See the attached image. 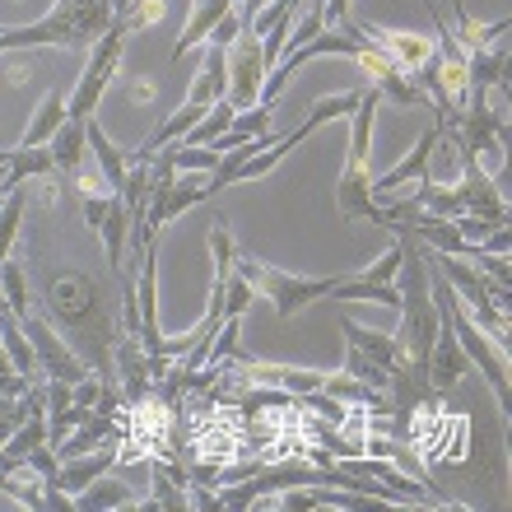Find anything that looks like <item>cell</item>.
I'll list each match as a JSON object with an SVG mask.
<instances>
[{
	"mask_svg": "<svg viewBox=\"0 0 512 512\" xmlns=\"http://www.w3.org/2000/svg\"><path fill=\"white\" fill-rule=\"evenodd\" d=\"M42 317L66 336V345L94 368L103 382H117V336L122 317L112 312V298L103 280L89 270H47L42 275Z\"/></svg>",
	"mask_w": 512,
	"mask_h": 512,
	"instance_id": "1",
	"label": "cell"
},
{
	"mask_svg": "<svg viewBox=\"0 0 512 512\" xmlns=\"http://www.w3.org/2000/svg\"><path fill=\"white\" fill-rule=\"evenodd\" d=\"M112 28V0H56L52 14L24 28H0V56L38 52V47H66L89 52Z\"/></svg>",
	"mask_w": 512,
	"mask_h": 512,
	"instance_id": "2",
	"label": "cell"
},
{
	"mask_svg": "<svg viewBox=\"0 0 512 512\" xmlns=\"http://www.w3.org/2000/svg\"><path fill=\"white\" fill-rule=\"evenodd\" d=\"M382 108V94L368 84L359 89V108L350 112V154H345V173L336 182V210L340 219L350 224V219H373L382 224V205L373 196V168H368V154H373V117Z\"/></svg>",
	"mask_w": 512,
	"mask_h": 512,
	"instance_id": "3",
	"label": "cell"
},
{
	"mask_svg": "<svg viewBox=\"0 0 512 512\" xmlns=\"http://www.w3.org/2000/svg\"><path fill=\"white\" fill-rule=\"evenodd\" d=\"M429 294H433V303L447 312V322H452V336H457L461 354H466V359H471V364L489 378V387H494V396H499V405H503V415H508V405H512V387H508V345H499V340L485 336V331L471 322L466 303H461L457 289L443 280V270L433 266V256H429Z\"/></svg>",
	"mask_w": 512,
	"mask_h": 512,
	"instance_id": "4",
	"label": "cell"
},
{
	"mask_svg": "<svg viewBox=\"0 0 512 512\" xmlns=\"http://www.w3.org/2000/svg\"><path fill=\"white\" fill-rule=\"evenodd\" d=\"M233 270L252 284L256 298H270V303H275V312H280L284 322H289L298 308L326 298L350 275V270H345V275H294V270H280V266H270V261H261V256H247V252L233 256Z\"/></svg>",
	"mask_w": 512,
	"mask_h": 512,
	"instance_id": "5",
	"label": "cell"
},
{
	"mask_svg": "<svg viewBox=\"0 0 512 512\" xmlns=\"http://www.w3.org/2000/svg\"><path fill=\"white\" fill-rule=\"evenodd\" d=\"M122 28L112 24L103 38L89 47V61H84V75L80 84H75V94L66 98V122H94V112L98 103H103V94H108V84L112 75H117V66H122Z\"/></svg>",
	"mask_w": 512,
	"mask_h": 512,
	"instance_id": "6",
	"label": "cell"
},
{
	"mask_svg": "<svg viewBox=\"0 0 512 512\" xmlns=\"http://www.w3.org/2000/svg\"><path fill=\"white\" fill-rule=\"evenodd\" d=\"M354 108H359V94H326V98H317V103L308 108V117H303V122H298L294 131L284 135V140H275V145H270L266 154H252L247 163H238V168H233L229 187H243V182H256V177L270 173V168H275V163H280L284 154H289V149H298V140H308V135L317 131V126L336 122V117H350Z\"/></svg>",
	"mask_w": 512,
	"mask_h": 512,
	"instance_id": "7",
	"label": "cell"
},
{
	"mask_svg": "<svg viewBox=\"0 0 512 512\" xmlns=\"http://www.w3.org/2000/svg\"><path fill=\"white\" fill-rule=\"evenodd\" d=\"M19 326H24V336L33 340V354H38V364H42V373H47V378H61V382H70V387H75L84 373H94V368L84 364L80 354L66 345V336H61V331L42 317V308L24 312V317H19Z\"/></svg>",
	"mask_w": 512,
	"mask_h": 512,
	"instance_id": "8",
	"label": "cell"
},
{
	"mask_svg": "<svg viewBox=\"0 0 512 512\" xmlns=\"http://www.w3.org/2000/svg\"><path fill=\"white\" fill-rule=\"evenodd\" d=\"M266 52H261V38L256 33H238V38L229 42V89H224V98H229L233 108H256L261 103V89H266Z\"/></svg>",
	"mask_w": 512,
	"mask_h": 512,
	"instance_id": "9",
	"label": "cell"
},
{
	"mask_svg": "<svg viewBox=\"0 0 512 512\" xmlns=\"http://www.w3.org/2000/svg\"><path fill=\"white\" fill-rule=\"evenodd\" d=\"M457 196H461V215L485 219L489 229L508 224V201H503V187L485 173V168H480V159H461Z\"/></svg>",
	"mask_w": 512,
	"mask_h": 512,
	"instance_id": "10",
	"label": "cell"
},
{
	"mask_svg": "<svg viewBox=\"0 0 512 512\" xmlns=\"http://www.w3.org/2000/svg\"><path fill=\"white\" fill-rule=\"evenodd\" d=\"M359 38L373 42V47H382V52L396 61V66L405 70V75H415L424 61L433 56V38H424V33H415V28H382V24H359Z\"/></svg>",
	"mask_w": 512,
	"mask_h": 512,
	"instance_id": "11",
	"label": "cell"
},
{
	"mask_svg": "<svg viewBox=\"0 0 512 512\" xmlns=\"http://www.w3.org/2000/svg\"><path fill=\"white\" fill-rule=\"evenodd\" d=\"M117 466H122V452H117V447H112V438H108V443H98V452H80V457L61 461L56 480H47V485H61L66 494H80L84 485H94L98 475L117 471Z\"/></svg>",
	"mask_w": 512,
	"mask_h": 512,
	"instance_id": "12",
	"label": "cell"
},
{
	"mask_svg": "<svg viewBox=\"0 0 512 512\" xmlns=\"http://www.w3.org/2000/svg\"><path fill=\"white\" fill-rule=\"evenodd\" d=\"M466 80H471V94L508 89V38H494L489 47L466 56Z\"/></svg>",
	"mask_w": 512,
	"mask_h": 512,
	"instance_id": "13",
	"label": "cell"
},
{
	"mask_svg": "<svg viewBox=\"0 0 512 512\" xmlns=\"http://www.w3.org/2000/svg\"><path fill=\"white\" fill-rule=\"evenodd\" d=\"M433 149H438V122H433L429 131L419 135V145L410 149V154H405V159L396 163L391 173L373 177V196H391V191H396V187H405L410 177H433V173H429V159H433Z\"/></svg>",
	"mask_w": 512,
	"mask_h": 512,
	"instance_id": "14",
	"label": "cell"
},
{
	"mask_svg": "<svg viewBox=\"0 0 512 512\" xmlns=\"http://www.w3.org/2000/svg\"><path fill=\"white\" fill-rule=\"evenodd\" d=\"M224 89H229V47H215V42H205L201 75L191 80L187 103H196V108H210V103H219V98H224Z\"/></svg>",
	"mask_w": 512,
	"mask_h": 512,
	"instance_id": "15",
	"label": "cell"
},
{
	"mask_svg": "<svg viewBox=\"0 0 512 512\" xmlns=\"http://www.w3.org/2000/svg\"><path fill=\"white\" fill-rule=\"evenodd\" d=\"M229 10H238V0H196V5H191V14H187V28H182V38L173 42V61H182L191 47H201V42L210 38V28H215Z\"/></svg>",
	"mask_w": 512,
	"mask_h": 512,
	"instance_id": "16",
	"label": "cell"
},
{
	"mask_svg": "<svg viewBox=\"0 0 512 512\" xmlns=\"http://www.w3.org/2000/svg\"><path fill=\"white\" fill-rule=\"evenodd\" d=\"M80 419H89V410H80L75 405V396H70V382L61 378H47V447H56L61 438H66Z\"/></svg>",
	"mask_w": 512,
	"mask_h": 512,
	"instance_id": "17",
	"label": "cell"
},
{
	"mask_svg": "<svg viewBox=\"0 0 512 512\" xmlns=\"http://www.w3.org/2000/svg\"><path fill=\"white\" fill-rule=\"evenodd\" d=\"M326 396H336L340 405H350V410H373V415H391V396L378 387H368V382L350 378V373H326Z\"/></svg>",
	"mask_w": 512,
	"mask_h": 512,
	"instance_id": "18",
	"label": "cell"
},
{
	"mask_svg": "<svg viewBox=\"0 0 512 512\" xmlns=\"http://www.w3.org/2000/svg\"><path fill=\"white\" fill-rule=\"evenodd\" d=\"M140 503V494H135V485H126V480H112L108 475H98L94 485H84L80 494H75V508L80 512H108V508H135Z\"/></svg>",
	"mask_w": 512,
	"mask_h": 512,
	"instance_id": "19",
	"label": "cell"
},
{
	"mask_svg": "<svg viewBox=\"0 0 512 512\" xmlns=\"http://www.w3.org/2000/svg\"><path fill=\"white\" fill-rule=\"evenodd\" d=\"M336 326L345 331V340H350V345H359V350L373 354L387 373H396V359H401V354H396V336H391V331H368V326H359L354 317H340Z\"/></svg>",
	"mask_w": 512,
	"mask_h": 512,
	"instance_id": "20",
	"label": "cell"
},
{
	"mask_svg": "<svg viewBox=\"0 0 512 512\" xmlns=\"http://www.w3.org/2000/svg\"><path fill=\"white\" fill-rule=\"evenodd\" d=\"M149 475H154V494L135 503L140 512H187V508H191L187 485H182V480H177V475L168 471V466H154Z\"/></svg>",
	"mask_w": 512,
	"mask_h": 512,
	"instance_id": "21",
	"label": "cell"
},
{
	"mask_svg": "<svg viewBox=\"0 0 512 512\" xmlns=\"http://www.w3.org/2000/svg\"><path fill=\"white\" fill-rule=\"evenodd\" d=\"M89 149H94V159H98V173L108 177V187L112 191H122L126 173H131V163H126V154L117 145H112V135L103 131L98 122H89Z\"/></svg>",
	"mask_w": 512,
	"mask_h": 512,
	"instance_id": "22",
	"label": "cell"
},
{
	"mask_svg": "<svg viewBox=\"0 0 512 512\" xmlns=\"http://www.w3.org/2000/svg\"><path fill=\"white\" fill-rule=\"evenodd\" d=\"M66 89H52V94L42 98V108L33 112V122H28V131H24V140L19 145H47L56 131H61V122H66Z\"/></svg>",
	"mask_w": 512,
	"mask_h": 512,
	"instance_id": "23",
	"label": "cell"
},
{
	"mask_svg": "<svg viewBox=\"0 0 512 512\" xmlns=\"http://www.w3.org/2000/svg\"><path fill=\"white\" fill-rule=\"evenodd\" d=\"M24 215H28V191L19 187L0 201V261H10L14 238H19V229H24Z\"/></svg>",
	"mask_w": 512,
	"mask_h": 512,
	"instance_id": "24",
	"label": "cell"
},
{
	"mask_svg": "<svg viewBox=\"0 0 512 512\" xmlns=\"http://www.w3.org/2000/svg\"><path fill=\"white\" fill-rule=\"evenodd\" d=\"M340 373H350V378L368 382V387H378V391L391 387V373H387V368H382L373 354L359 350V345H350V340H345V364H340Z\"/></svg>",
	"mask_w": 512,
	"mask_h": 512,
	"instance_id": "25",
	"label": "cell"
},
{
	"mask_svg": "<svg viewBox=\"0 0 512 512\" xmlns=\"http://www.w3.org/2000/svg\"><path fill=\"white\" fill-rule=\"evenodd\" d=\"M0 294L14 308V317L33 312V294H28V270L19 261H0Z\"/></svg>",
	"mask_w": 512,
	"mask_h": 512,
	"instance_id": "26",
	"label": "cell"
},
{
	"mask_svg": "<svg viewBox=\"0 0 512 512\" xmlns=\"http://www.w3.org/2000/svg\"><path fill=\"white\" fill-rule=\"evenodd\" d=\"M163 14H168V0H131V10L122 19H112V24L122 33H149V28L163 24Z\"/></svg>",
	"mask_w": 512,
	"mask_h": 512,
	"instance_id": "27",
	"label": "cell"
},
{
	"mask_svg": "<svg viewBox=\"0 0 512 512\" xmlns=\"http://www.w3.org/2000/svg\"><path fill=\"white\" fill-rule=\"evenodd\" d=\"M252 298H256V289L252 284L233 270V280H229V294H224V317H243L247 308H252Z\"/></svg>",
	"mask_w": 512,
	"mask_h": 512,
	"instance_id": "28",
	"label": "cell"
},
{
	"mask_svg": "<svg viewBox=\"0 0 512 512\" xmlns=\"http://www.w3.org/2000/svg\"><path fill=\"white\" fill-rule=\"evenodd\" d=\"M261 5H266V0H243V5H238V19H243V28L252 24V14L261 10Z\"/></svg>",
	"mask_w": 512,
	"mask_h": 512,
	"instance_id": "29",
	"label": "cell"
},
{
	"mask_svg": "<svg viewBox=\"0 0 512 512\" xmlns=\"http://www.w3.org/2000/svg\"><path fill=\"white\" fill-rule=\"evenodd\" d=\"M131 94H135V98H140V103H154V84H135Z\"/></svg>",
	"mask_w": 512,
	"mask_h": 512,
	"instance_id": "30",
	"label": "cell"
},
{
	"mask_svg": "<svg viewBox=\"0 0 512 512\" xmlns=\"http://www.w3.org/2000/svg\"><path fill=\"white\" fill-rule=\"evenodd\" d=\"M0 168H5V149H0Z\"/></svg>",
	"mask_w": 512,
	"mask_h": 512,
	"instance_id": "31",
	"label": "cell"
}]
</instances>
